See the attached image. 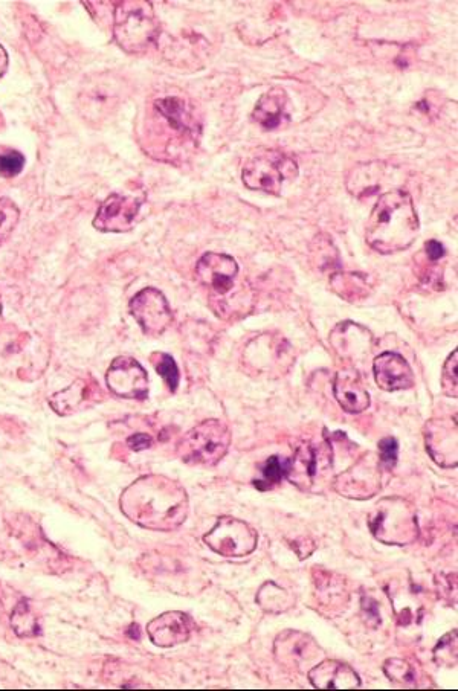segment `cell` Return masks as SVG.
Masks as SVG:
<instances>
[{
  "label": "cell",
  "mask_w": 458,
  "mask_h": 691,
  "mask_svg": "<svg viewBox=\"0 0 458 691\" xmlns=\"http://www.w3.org/2000/svg\"><path fill=\"white\" fill-rule=\"evenodd\" d=\"M368 528L382 544H413L419 539V522L414 505L404 498H384L373 507L368 515Z\"/></svg>",
  "instance_id": "cell-3"
},
{
  "label": "cell",
  "mask_w": 458,
  "mask_h": 691,
  "mask_svg": "<svg viewBox=\"0 0 458 691\" xmlns=\"http://www.w3.org/2000/svg\"><path fill=\"white\" fill-rule=\"evenodd\" d=\"M25 156L19 152L0 153V176L14 177L22 173Z\"/></svg>",
  "instance_id": "cell-34"
},
{
  "label": "cell",
  "mask_w": 458,
  "mask_h": 691,
  "mask_svg": "<svg viewBox=\"0 0 458 691\" xmlns=\"http://www.w3.org/2000/svg\"><path fill=\"white\" fill-rule=\"evenodd\" d=\"M205 545L223 557H243L254 553L259 534L240 519L223 516L204 536Z\"/></svg>",
  "instance_id": "cell-10"
},
{
  "label": "cell",
  "mask_w": 458,
  "mask_h": 691,
  "mask_svg": "<svg viewBox=\"0 0 458 691\" xmlns=\"http://www.w3.org/2000/svg\"><path fill=\"white\" fill-rule=\"evenodd\" d=\"M0 324H2V298H0Z\"/></svg>",
  "instance_id": "cell-38"
},
{
  "label": "cell",
  "mask_w": 458,
  "mask_h": 691,
  "mask_svg": "<svg viewBox=\"0 0 458 691\" xmlns=\"http://www.w3.org/2000/svg\"><path fill=\"white\" fill-rule=\"evenodd\" d=\"M384 673L397 687H414L416 685V673L411 664L404 659H387L384 664Z\"/></svg>",
  "instance_id": "cell-28"
},
{
  "label": "cell",
  "mask_w": 458,
  "mask_h": 691,
  "mask_svg": "<svg viewBox=\"0 0 458 691\" xmlns=\"http://www.w3.org/2000/svg\"><path fill=\"white\" fill-rule=\"evenodd\" d=\"M373 371H375V379L379 388L388 391V393L413 388V370L400 354L390 353V351L379 354L373 362Z\"/></svg>",
  "instance_id": "cell-19"
},
{
  "label": "cell",
  "mask_w": 458,
  "mask_h": 691,
  "mask_svg": "<svg viewBox=\"0 0 458 691\" xmlns=\"http://www.w3.org/2000/svg\"><path fill=\"white\" fill-rule=\"evenodd\" d=\"M382 466L379 455L367 452L346 472L339 473L333 489L344 498L365 501L378 495L382 489Z\"/></svg>",
  "instance_id": "cell-9"
},
{
  "label": "cell",
  "mask_w": 458,
  "mask_h": 691,
  "mask_svg": "<svg viewBox=\"0 0 458 691\" xmlns=\"http://www.w3.org/2000/svg\"><path fill=\"white\" fill-rule=\"evenodd\" d=\"M330 345L341 359L349 362H362L371 353L373 335L367 328L353 321H344L336 325L330 333Z\"/></svg>",
  "instance_id": "cell-17"
},
{
  "label": "cell",
  "mask_w": 458,
  "mask_h": 691,
  "mask_svg": "<svg viewBox=\"0 0 458 691\" xmlns=\"http://www.w3.org/2000/svg\"><path fill=\"white\" fill-rule=\"evenodd\" d=\"M11 627L14 634L19 638H36L40 635L39 621L37 615L31 609L28 600H20L14 608L10 618Z\"/></svg>",
  "instance_id": "cell-27"
},
{
  "label": "cell",
  "mask_w": 458,
  "mask_h": 691,
  "mask_svg": "<svg viewBox=\"0 0 458 691\" xmlns=\"http://www.w3.org/2000/svg\"><path fill=\"white\" fill-rule=\"evenodd\" d=\"M153 440L150 435L147 434H135L127 440V446L130 449L135 450V452H141V450L149 449L152 447Z\"/></svg>",
  "instance_id": "cell-36"
},
{
  "label": "cell",
  "mask_w": 458,
  "mask_h": 691,
  "mask_svg": "<svg viewBox=\"0 0 458 691\" xmlns=\"http://www.w3.org/2000/svg\"><path fill=\"white\" fill-rule=\"evenodd\" d=\"M109 83L110 80L97 78V80L89 83L86 89L81 90L80 106L83 107L84 118L98 119L109 112L110 104H117L118 92L110 95L104 94Z\"/></svg>",
  "instance_id": "cell-24"
},
{
  "label": "cell",
  "mask_w": 458,
  "mask_h": 691,
  "mask_svg": "<svg viewBox=\"0 0 458 691\" xmlns=\"http://www.w3.org/2000/svg\"><path fill=\"white\" fill-rule=\"evenodd\" d=\"M288 95L280 87L268 90L255 104L252 118L263 130L283 129L289 123Z\"/></svg>",
  "instance_id": "cell-23"
},
{
  "label": "cell",
  "mask_w": 458,
  "mask_h": 691,
  "mask_svg": "<svg viewBox=\"0 0 458 691\" xmlns=\"http://www.w3.org/2000/svg\"><path fill=\"white\" fill-rule=\"evenodd\" d=\"M193 620L181 611L164 612L147 624V634L155 646L162 649L179 646L190 640Z\"/></svg>",
  "instance_id": "cell-18"
},
{
  "label": "cell",
  "mask_w": 458,
  "mask_h": 691,
  "mask_svg": "<svg viewBox=\"0 0 458 691\" xmlns=\"http://www.w3.org/2000/svg\"><path fill=\"white\" fill-rule=\"evenodd\" d=\"M113 33L118 45L129 52L147 51L158 39L159 23L149 2H121L115 10Z\"/></svg>",
  "instance_id": "cell-4"
},
{
  "label": "cell",
  "mask_w": 458,
  "mask_h": 691,
  "mask_svg": "<svg viewBox=\"0 0 458 691\" xmlns=\"http://www.w3.org/2000/svg\"><path fill=\"white\" fill-rule=\"evenodd\" d=\"M333 467V452L329 441L303 443L294 457L286 461V478L303 492H312Z\"/></svg>",
  "instance_id": "cell-8"
},
{
  "label": "cell",
  "mask_w": 458,
  "mask_h": 691,
  "mask_svg": "<svg viewBox=\"0 0 458 691\" xmlns=\"http://www.w3.org/2000/svg\"><path fill=\"white\" fill-rule=\"evenodd\" d=\"M274 655L281 666L309 672L320 661L323 650L310 635L298 630H284L275 640Z\"/></svg>",
  "instance_id": "cell-11"
},
{
  "label": "cell",
  "mask_w": 458,
  "mask_h": 691,
  "mask_svg": "<svg viewBox=\"0 0 458 691\" xmlns=\"http://www.w3.org/2000/svg\"><path fill=\"white\" fill-rule=\"evenodd\" d=\"M129 310L146 335H162L173 321V313L164 293L153 287L136 293L130 301Z\"/></svg>",
  "instance_id": "cell-12"
},
{
  "label": "cell",
  "mask_w": 458,
  "mask_h": 691,
  "mask_svg": "<svg viewBox=\"0 0 458 691\" xmlns=\"http://www.w3.org/2000/svg\"><path fill=\"white\" fill-rule=\"evenodd\" d=\"M231 446V432L225 423L211 418L199 423L179 441L181 460L193 466L211 467L223 460Z\"/></svg>",
  "instance_id": "cell-5"
},
{
  "label": "cell",
  "mask_w": 458,
  "mask_h": 691,
  "mask_svg": "<svg viewBox=\"0 0 458 691\" xmlns=\"http://www.w3.org/2000/svg\"><path fill=\"white\" fill-rule=\"evenodd\" d=\"M237 274L239 264L233 257L225 254L208 252L196 264L197 280L216 295H226L233 289Z\"/></svg>",
  "instance_id": "cell-16"
},
{
  "label": "cell",
  "mask_w": 458,
  "mask_h": 691,
  "mask_svg": "<svg viewBox=\"0 0 458 691\" xmlns=\"http://www.w3.org/2000/svg\"><path fill=\"white\" fill-rule=\"evenodd\" d=\"M121 512L139 527L173 531L187 521L190 502L184 487L164 475H146L123 490Z\"/></svg>",
  "instance_id": "cell-1"
},
{
  "label": "cell",
  "mask_w": 458,
  "mask_h": 691,
  "mask_svg": "<svg viewBox=\"0 0 458 691\" xmlns=\"http://www.w3.org/2000/svg\"><path fill=\"white\" fill-rule=\"evenodd\" d=\"M297 174L298 168L294 161L272 150L249 159L243 165L242 179L249 190L280 196L284 182L295 179Z\"/></svg>",
  "instance_id": "cell-7"
},
{
  "label": "cell",
  "mask_w": 458,
  "mask_h": 691,
  "mask_svg": "<svg viewBox=\"0 0 458 691\" xmlns=\"http://www.w3.org/2000/svg\"><path fill=\"white\" fill-rule=\"evenodd\" d=\"M419 217L413 197L404 190L382 194L367 222L368 246L379 254H396L413 245L419 235Z\"/></svg>",
  "instance_id": "cell-2"
},
{
  "label": "cell",
  "mask_w": 458,
  "mask_h": 691,
  "mask_svg": "<svg viewBox=\"0 0 458 691\" xmlns=\"http://www.w3.org/2000/svg\"><path fill=\"white\" fill-rule=\"evenodd\" d=\"M379 460L385 469L391 470L397 463V455H399V444L396 438H382L379 441Z\"/></svg>",
  "instance_id": "cell-35"
},
{
  "label": "cell",
  "mask_w": 458,
  "mask_h": 691,
  "mask_svg": "<svg viewBox=\"0 0 458 691\" xmlns=\"http://www.w3.org/2000/svg\"><path fill=\"white\" fill-rule=\"evenodd\" d=\"M106 383L115 396L142 400L149 396V376L138 360L120 356L106 373Z\"/></svg>",
  "instance_id": "cell-13"
},
{
  "label": "cell",
  "mask_w": 458,
  "mask_h": 691,
  "mask_svg": "<svg viewBox=\"0 0 458 691\" xmlns=\"http://www.w3.org/2000/svg\"><path fill=\"white\" fill-rule=\"evenodd\" d=\"M100 396L103 394H101L100 386L94 380L77 379L68 388L49 397L48 402L55 414L66 417V415L74 414V412L88 408L92 403L98 402Z\"/></svg>",
  "instance_id": "cell-22"
},
{
  "label": "cell",
  "mask_w": 458,
  "mask_h": 691,
  "mask_svg": "<svg viewBox=\"0 0 458 691\" xmlns=\"http://www.w3.org/2000/svg\"><path fill=\"white\" fill-rule=\"evenodd\" d=\"M333 394L339 406L349 414H361L370 408V394L361 374L355 368L338 371L333 383Z\"/></svg>",
  "instance_id": "cell-20"
},
{
  "label": "cell",
  "mask_w": 458,
  "mask_h": 691,
  "mask_svg": "<svg viewBox=\"0 0 458 691\" xmlns=\"http://www.w3.org/2000/svg\"><path fill=\"white\" fill-rule=\"evenodd\" d=\"M458 353L457 350H454V353L451 354V356L446 359L445 365H443V371H442V389L443 393L446 394L448 397H454V399H457V388H458V380H457V365H458V359H457Z\"/></svg>",
  "instance_id": "cell-33"
},
{
  "label": "cell",
  "mask_w": 458,
  "mask_h": 691,
  "mask_svg": "<svg viewBox=\"0 0 458 691\" xmlns=\"http://www.w3.org/2000/svg\"><path fill=\"white\" fill-rule=\"evenodd\" d=\"M434 659L436 663L446 664V666H455L457 664V630H452L446 634L434 649Z\"/></svg>",
  "instance_id": "cell-31"
},
{
  "label": "cell",
  "mask_w": 458,
  "mask_h": 691,
  "mask_svg": "<svg viewBox=\"0 0 458 691\" xmlns=\"http://www.w3.org/2000/svg\"><path fill=\"white\" fill-rule=\"evenodd\" d=\"M262 472L263 479L255 481V486L260 487L265 483L262 490L271 489L272 486L280 483L281 479L286 476V461L283 463L277 455H274V457L269 458V460L263 464Z\"/></svg>",
  "instance_id": "cell-32"
},
{
  "label": "cell",
  "mask_w": 458,
  "mask_h": 691,
  "mask_svg": "<svg viewBox=\"0 0 458 691\" xmlns=\"http://www.w3.org/2000/svg\"><path fill=\"white\" fill-rule=\"evenodd\" d=\"M255 600H257V605L269 614H281L295 605L294 597L274 582L265 583L257 592Z\"/></svg>",
  "instance_id": "cell-26"
},
{
  "label": "cell",
  "mask_w": 458,
  "mask_h": 691,
  "mask_svg": "<svg viewBox=\"0 0 458 691\" xmlns=\"http://www.w3.org/2000/svg\"><path fill=\"white\" fill-rule=\"evenodd\" d=\"M310 684L320 690H350L361 687V678L358 673L335 659H327L323 663L315 664L307 672Z\"/></svg>",
  "instance_id": "cell-21"
},
{
  "label": "cell",
  "mask_w": 458,
  "mask_h": 691,
  "mask_svg": "<svg viewBox=\"0 0 458 691\" xmlns=\"http://www.w3.org/2000/svg\"><path fill=\"white\" fill-rule=\"evenodd\" d=\"M330 289L344 301L359 303L370 296L373 287L365 275L358 272H338L330 277Z\"/></svg>",
  "instance_id": "cell-25"
},
{
  "label": "cell",
  "mask_w": 458,
  "mask_h": 691,
  "mask_svg": "<svg viewBox=\"0 0 458 691\" xmlns=\"http://www.w3.org/2000/svg\"><path fill=\"white\" fill-rule=\"evenodd\" d=\"M20 211L16 203L8 197L0 199V246L7 242L19 223Z\"/></svg>",
  "instance_id": "cell-30"
},
{
  "label": "cell",
  "mask_w": 458,
  "mask_h": 691,
  "mask_svg": "<svg viewBox=\"0 0 458 691\" xmlns=\"http://www.w3.org/2000/svg\"><path fill=\"white\" fill-rule=\"evenodd\" d=\"M49 364V350L39 339L19 333L0 348V373L26 382L39 379Z\"/></svg>",
  "instance_id": "cell-6"
},
{
  "label": "cell",
  "mask_w": 458,
  "mask_h": 691,
  "mask_svg": "<svg viewBox=\"0 0 458 691\" xmlns=\"http://www.w3.org/2000/svg\"><path fill=\"white\" fill-rule=\"evenodd\" d=\"M425 251L429 260L434 261V263L439 261L440 258L445 257V248H443V245H440L439 242H436V240H429V242H426Z\"/></svg>",
  "instance_id": "cell-37"
},
{
  "label": "cell",
  "mask_w": 458,
  "mask_h": 691,
  "mask_svg": "<svg viewBox=\"0 0 458 691\" xmlns=\"http://www.w3.org/2000/svg\"><path fill=\"white\" fill-rule=\"evenodd\" d=\"M152 364L156 368V373L167 383L170 391L175 393L176 389H178L179 380H181V374H179V368L176 365L175 359L167 353H153Z\"/></svg>",
  "instance_id": "cell-29"
},
{
  "label": "cell",
  "mask_w": 458,
  "mask_h": 691,
  "mask_svg": "<svg viewBox=\"0 0 458 691\" xmlns=\"http://www.w3.org/2000/svg\"><path fill=\"white\" fill-rule=\"evenodd\" d=\"M144 200L138 197L112 194L101 203L94 219L95 229L101 232H129L132 231L135 217L138 216Z\"/></svg>",
  "instance_id": "cell-15"
},
{
  "label": "cell",
  "mask_w": 458,
  "mask_h": 691,
  "mask_svg": "<svg viewBox=\"0 0 458 691\" xmlns=\"http://www.w3.org/2000/svg\"><path fill=\"white\" fill-rule=\"evenodd\" d=\"M425 444L436 464L454 469L458 463L457 418H431L425 425Z\"/></svg>",
  "instance_id": "cell-14"
}]
</instances>
